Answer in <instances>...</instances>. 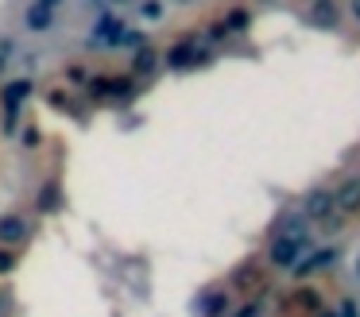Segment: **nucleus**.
Returning a JSON list of instances; mask_svg holds the SVG:
<instances>
[{
  "label": "nucleus",
  "instance_id": "nucleus-5",
  "mask_svg": "<svg viewBox=\"0 0 360 317\" xmlns=\"http://www.w3.org/2000/svg\"><path fill=\"white\" fill-rule=\"evenodd\" d=\"M329 213H333V193L314 190L310 198H306V216H310V221H326Z\"/></svg>",
  "mask_w": 360,
  "mask_h": 317
},
{
  "label": "nucleus",
  "instance_id": "nucleus-18",
  "mask_svg": "<svg viewBox=\"0 0 360 317\" xmlns=\"http://www.w3.org/2000/svg\"><path fill=\"white\" fill-rule=\"evenodd\" d=\"M352 12H356V20H360V0H352Z\"/></svg>",
  "mask_w": 360,
  "mask_h": 317
},
{
  "label": "nucleus",
  "instance_id": "nucleus-3",
  "mask_svg": "<svg viewBox=\"0 0 360 317\" xmlns=\"http://www.w3.org/2000/svg\"><path fill=\"white\" fill-rule=\"evenodd\" d=\"M356 209H360V178H349L333 193V213H356Z\"/></svg>",
  "mask_w": 360,
  "mask_h": 317
},
{
  "label": "nucleus",
  "instance_id": "nucleus-14",
  "mask_svg": "<svg viewBox=\"0 0 360 317\" xmlns=\"http://www.w3.org/2000/svg\"><path fill=\"white\" fill-rule=\"evenodd\" d=\"M337 317H360V302L356 298H345L341 309H337Z\"/></svg>",
  "mask_w": 360,
  "mask_h": 317
},
{
  "label": "nucleus",
  "instance_id": "nucleus-11",
  "mask_svg": "<svg viewBox=\"0 0 360 317\" xmlns=\"http://www.w3.org/2000/svg\"><path fill=\"white\" fill-rule=\"evenodd\" d=\"M236 286H244V290H256L259 283H264V275H259V267H248V271H240V275L233 278Z\"/></svg>",
  "mask_w": 360,
  "mask_h": 317
},
{
  "label": "nucleus",
  "instance_id": "nucleus-7",
  "mask_svg": "<svg viewBox=\"0 0 360 317\" xmlns=\"http://www.w3.org/2000/svg\"><path fill=\"white\" fill-rule=\"evenodd\" d=\"M202 317H229V294H210L202 302Z\"/></svg>",
  "mask_w": 360,
  "mask_h": 317
},
{
  "label": "nucleus",
  "instance_id": "nucleus-15",
  "mask_svg": "<svg viewBox=\"0 0 360 317\" xmlns=\"http://www.w3.org/2000/svg\"><path fill=\"white\" fill-rule=\"evenodd\" d=\"M55 190H58L55 182H51L47 190H43V198H39V205H43V209H51V205H55Z\"/></svg>",
  "mask_w": 360,
  "mask_h": 317
},
{
  "label": "nucleus",
  "instance_id": "nucleus-21",
  "mask_svg": "<svg viewBox=\"0 0 360 317\" xmlns=\"http://www.w3.org/2000/svg\"><path fill=\"white\" fill-rule=\"evenodd\" d=\"M0 70H4V58H0Z\"/></svg>",
  "mask_w": 360,
  "mask_h": 317
},
{
  "label": "nucleus",
  "instance_id": "nucleus-17",
  "mask_svg": "<svg viewBox=\"0 0 360 317\" xmlns=\"http://www.w3.org/2000/svg\"><path fill=\"white\" fill-rule=\"evenodd\" d=\"M39 4H47V8H58V4H63V0H39Z\"/></svg>",
  "mask_w": 360,
  "mask_h": 317
},
{
  "label": "nucleus",
  "instance_id": "nucleus-2",
  "mask_svg": "<svg viewBox=\"0 0 360 317\" xmlns=\"http://www.w3.org/2000/svg\"><path fill=\"white\" fill-rule=\"evenodd\" d=\"M27 232H32V228H27V221L20 213H4V216H0V244H4V247L24 244Z\"/></svg>",
  "mask_w": 360,
  "mask_h": 317
},
{
  "label": "nucleus",
  "instance_id": "nucleus-6",
  "mask_svg": "<svg viewBox=\"0 0 360 317\" xmlns=\"http://www.w3.org/2000/svg\"><path fill=\"white\" fill-rule=\"evenodd\" d=\"M51 20H55V8L39 4V0H35V4L27 8V23H32V31H47V27H51Z\"/></svg>",
  "mask_w": 360,
  "mask_h": 317
},
{
  "label": "nucleus",
  "instance_id": "nucleus-16",
  "mask_svg": "<svg viewBox=\"0 0 360 317\" xmlns=\"http://www.w3.org/2000/svg\"><path fill=\"white\" fill-rule=\"evenodd\" d=\"M35 143H39V128L27 124V128H24V147H35Z\"/></svg>",
  "mask_w": 360,
  "mask_h": 317
},
{
  "label": "nucleus",
  "instance_id": "nucleus-1",
  "mask_svg": "<svg viewBox=\"0 0 360 317\" xmlns=\"http://www.w3.org/2000/svg\"><path fill=\"white\" fill-rule=\"evenodd\" d=\"M306 247H310V236H275V244L267 255H271L275 267H295Z\"/></svg>",
  "mask_w": 360,
  "mask_h": 317
},
{
  "label": "nucleus",
  "instance_id": "nucleus-20",
  "mask_svg": "<svg viewBox=\"0 0 360 317\" xmlns=\"http://www.w3.org/2000/svg\"><path fill=\"white\" fill-rule=\"evenodd\" d=\"M356 278H360V259H356Z\"/></svg>",
  "mask_w": 360,
  "mask_h": 317
},
{
  "label": "nucleus",
  "instance_id": "nucleus-19",
  "mask_svg": "<svg viewBox=\"0 0 360 317\" xmlns=\"http://www.w3.org/2000/svg\"><path fill=\"white\" fill-rule=\"evenodd\" d=\"M314 317H337V313H314Z\"/></svg>",
  "mask_w": 360,
  "mask_h": 317
},
{
  "label": "nucleus",
  "instance_id": "nucleus-4",
  "mask_svg": "<svg viewBox=\"0 0 360 317\" xmlns=\"http://www.w3.org/2000/svg\"><path fill=\"white\" fill-rule=\"evenodd\" d=\"M337 259V247H321V252H314L310 259H302V263H295V278H310L314 271H321V267H329V263Z\"/></svg>",
  "mask_w": 360,
  "mask_h": 317
},
{
  "label": "nucleus",
  "instance_id": "nucleus-13",
  "mask_svg": "<svg viewBox=\"0 0 360 317\" xmlns=\"http://www.w3.org/2000/svg\"><path fill=\"white\" fill-rule=\"evenodd\" d=\"M16 263H20V255L12 252V247H4V244H0V275H8V271H16Z\"/></svg>",
  "mask_w": 360,
  "mask_h": 317
},
{
  "label": "nucleus",
  "instance_id": "nucleus-9",
  "mask_svg": "<svg viewBox=\"0 0 360 317\" xmlns=\"http://www.w3.org/2000/svg\"><path fill=\"white\" fill-rule=\"evenodd\" d=\"M310 20H318V23H337V4L333 0H314V8H310Z\"/></svg>",
  "mask_w": 360,
  "mask_h": 317
},
{
  "label": "nucleus",
  "instance_id": "nucleus-8",
  "mask_svg": "<svg viewBox=\"0 0 360 317\" xmlns=\"http://www.w3.org/2000/svg\"><path fill=\"white\" fill-rule=\"evenodd\" d=\"M32 97V82H12L8 89H4V105H8V112H16L20 101Z\"/></svg>",
  "mask_w": 360,
  "mask_h": 317
},
{
  "label": "nucleus",
  "instance_id": "nucleus-12",
  "mask_svg": "<svg viewBox=\"0 0 360 317\" xmlns=\"http://www.w3.org/2000/svg\"><path fill=\"white\" fill-rule=\"evenodd\" d=\"M295 302L302 309H310V313H321V294L318 290H302V294H295Z\"/></svg>",
  "mask_w": 360,
  "mask_h": 317
},
{
  "label": "nucleus",
  "instance_id": "nucleus-10",
  "mask_svg": "<svg viewBox=\"0 0 360 317\" xmlns=\"http://www.w3.org/2000/svg\"><path fill=\"white\" fill-rule=\"evenodd\" d=\"M264 306H267L264 298H248L240 309H229V317H264Z\"/></svg>",
  "mask_w": 360,
  "mask_h": 317
}]
</instances>
